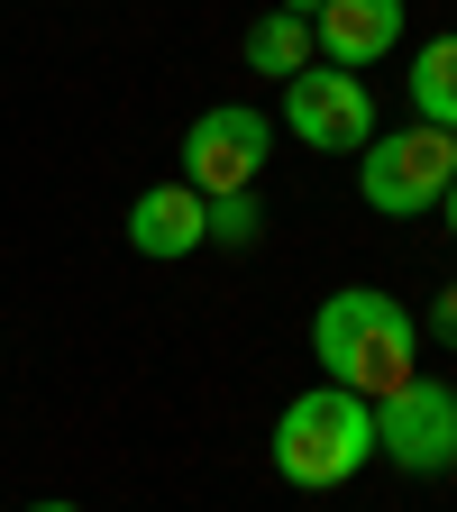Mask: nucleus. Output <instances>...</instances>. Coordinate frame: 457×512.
I'll return each instance as SVG.
<instances>
[{
  "instance_id": "1",
  "label": "nucleus",
  "mask_w": 457,
  "mask_h": 512,
  "mask_svg": "<svg viewBox=\"0 0 457 512\" xmlns=\"http://www.w3.org/2000/svg\"><path fill=\"white\" fill-rule=\"evenodd\" d=\"M311 357H320V384H348V394L384 403L394 384L421 375V320L375 293V284H348L311 311Z\"/></svg>"
},
{
  "instance_id": "2",
  "label": "nucleus",
  "mask_w": 457,
  "mask_h": 512,
  "mask_svg": "<svg viewBox=\"0 0 457 512\" xmlns=\"http://www.w3.org/2000/svg\"><path fill=\"white\" fill-rule=\"evenodd\" d=\"M375 467V403L348 394V384H311L275 412V476L302 485V494H330V485H357Z\"/></svg>"
},
{
  "instance_id": "3",
  "label": "nucleus",
  "mask_w": 457,
  "mask_h": 512,
  "mask_svg": "<svg viewBox=\"0 0 457 512\" xmlns=\"http://www.w3.org/2000/svg\"><path fill=\"white\" fill-rule=\"evenodd\" d=\"M457 183V138L448 128H394V138H375L357 147V192L384 211V220H421V211H439V192Z\"/></svg>"
},
{
  "instance_id": "4",
  "label": "nucleus",
  "mask_w": 457,
  "mask_h": 512,
  "mask_svg": "<svg viewBox=\"0 0 457 512\" xmlns=\"http://www.w3.org/2000/svg\"><path fill=\"white\" fill-rule=\"evenodd\" d=\"M275 165V119L247 101H211L183 128V183L202 202H229V192H256V174Z\"/></svg>"
},
{
  "instance_id": "5",
  "label": "nucleus",
  "mask_w": 457,
  "mask_h": 512,
  "mask_svg": "<svg viewBox=\"0 0 457 512\" xmlns=\"http://www.w3.org/2000/svg\"><path fill=\"white\" fill-rule=\"evenodd\" d=\"M375 458L403 476H448L457 467V384L412 375L375 403Z\"/></svg>"
},
{
  "instance_id": "6",
  "label": "nucleus",
  "mask_w": 457,
  "mask_h": 512,
  "mask_svg": "<svg viewBox=\"0 0 457 512\" xmlns=\"http://www.w3.org/2000/svg\"><path fill=\"white\" fill-rule=\"evenodd\" d=\"M284 128H293L302 147H320V156H357L375 138V92H366V74L302 64V74L284 83Z\"/></svg>"
},
{
  "instance_id": "7",
  "label": "nucleus",
  "mask_w": 457,
  "mask_h": 512,
  "mask_svg": "<svg viewBox=\"0 0 457 512\" xmlns=\"http://www.w3.org/2000/svg\"><path fill=\"white\" fill-rule=\"evenodd\" d=\"M394 46H403V0H320L311 10V55L339 74H366Z\"/></svg>"
},
{
  "instance_id": "8",
  "label": "nucleus",
  "mask_w": 457,
  "mask_h": 512,
  "mask_svg": "<svg viewBox=\"0 0 457 512\" xmlns=\"http://www.w3.org/2000/svg\"><path fill=\"white\" fill-rule=\"evenodd\" d=\"M128 247L156 256V266H174V256H202V192L192 183H156L128 202Z\"/></svg>"
},
{
  "instance_id": "9",
  "label": "nucleus",
  "mask_w": 457,
  "mask_h": 512,
  "mask_svg": "<svg viewBox=\"0 0 457 512\" xmlns=\"http://www.w3.org/2000/svg\"><path fill=\"white\" fill-rule=\"evenodd\" d=\"M403 101H412L421 128H448V138H457V28L448 37H421L412 74H403Z\"/></svg>"
},
{
  "instance_id": "10",
  "label": "nucleus",
  "mask_w": 457,
  "mask_h": 512,
  "mask_svg": "<svg viewBox=\"0 0 457 512\" xmlns=\"http://www.w3.org/2000/svg\"><path fill=\"white\" fill-rule=\"evenodd\" d=\"M247 64H256V74H302V64H320L311 55V19H293V10H266V19H256L247 28Z\"/></svg>"
},
{
  "instance_id": "11",
  "label": "nucleus",
  "mask_w": 457,
  "mask_h": 512,
  "mask_svg": "<svg viewBox=\"0 0 457 512\" xmlns=\"http://www.w3.org/2000/svg\"><path fill=\"white\" fill-rule=\"evenodd\" d=\"M266 211H256V192H229V202H202V247H256Z\"/></svg>"
},
{
  "instance_id": "12",
  "label": "nucleus",
  "mask_w": 457,
  "mask_h": 512,
  "mask_svg": "<svg viewBox=\"0 0 457 512\" xmlns=\"http://www.w3.org/2000/svg\"><path fill=\"white\" fill-rule=\"evenodd\" d=\"M430 339H439V348H457V284H439V293H430Z\"/></svg>"
},
{
  "instance_id": "13",
  "label": "nucleus",
  "mask_w": 457,
  "mask_h": 512,
  "mask_svg": "<svg viewBox=\"0 0 457 512\" xmlns=\"http://www.w3.org/2000/svg\"><path fill=\"white\" fill-rule=\"evenodd\" d=\"M439 220H448V238H457V183H448V192H439Z\"/></svg>"
},
{
  "instance_id": "14",
  "label": "nucleus",
  "mask_w": 457,
  "mask_h": 512,
  "mask_svg": "<svg viewBox=\"0 0 457 512\" xmlns=\"http://www.w3.org/2000/svg\"><path fill=\"white\" fill-rule=\"evenodd\" d=\"M275 10H293V19H311V10H320V0H275Z\"/></svg>"
},
{
  "instance_id": "15",
  "label": "nucleus",
  "mask_w": 457,
  "mask_h": 512,
  "mask_svg": "<svg viewBox=\"0 0 457 512\" xmlns=\"http://www.w3.org/2000/svg\"><path fill=\"white\" fill-rule=\"evenodd\" d=\"M28 512H83V503H28Z\"/></svg>"
}]
</instances>
